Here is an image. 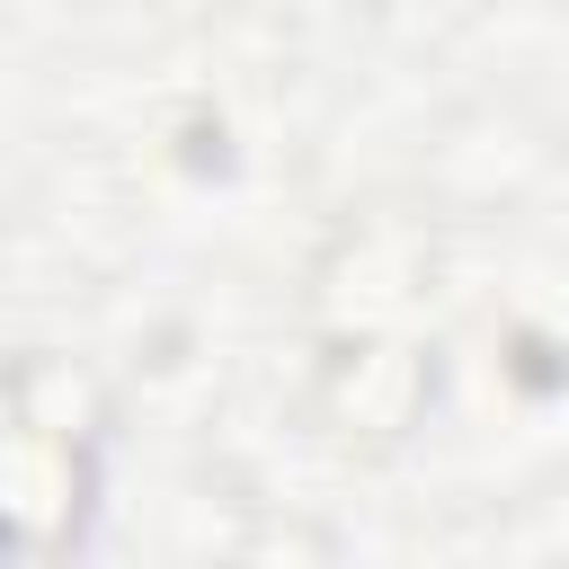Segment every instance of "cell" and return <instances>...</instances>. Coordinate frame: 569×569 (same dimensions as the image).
<instances>
[{
  "mask_svg": "<svg viewBox=\"0 0 569 569\" xmlns=\"http://www.w3.org/2000/svg\"><path fill=\"white\" fill-rule=\"evenodd\" d=\"M98 498V427H62L36 409H9V453H0V516L27 560H53L80 542Z\"/></svg>",
  "mask_w": 569,
  "mask_h": 569,
  "instance_id": "obj_1",
  "label": "cell"
}]
</instances>
